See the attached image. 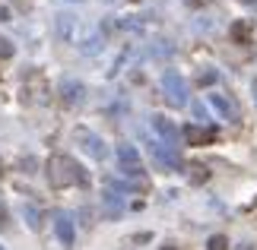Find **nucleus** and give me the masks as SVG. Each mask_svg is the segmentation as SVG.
<instances>
[{
  "instance_id": "4",
  "label": "nucleus",
  "mask_w": 257,
  "mask_h": 250,
  "mask_svg": "<svg viewBox=\"0 0 257 250\" xmlns=\"http://www.w3.org/2000/svg\"><path fill=\"white\" fill-rule=\"evenodd\" d=\"M73 139H76V146H80L89 158H95V162H105V158H108V146L102 143V136L92 133V130L76 127V130H73Z\"/></svg>"
},
{
  "instance_id": "29",
  "label": "nucleus",
  "mask_w": 257,
  "mask_h": 250,
  "mask_svg": "<svg viewBox=\"0 0 257 250\" xmlns=\"http://www.w3.org/2000/svg\"><path fill=\"white\" fill-rule=\"evenodd\" d=\"M241 4H248V7H251V4H257V0H241Z\"/></svg>"
},
{
  "instance_id": "20",
  "label": "nucleus",
  "mask_w": 257,
  "mask_h": 250,
  "mask_svg": "<svg viewBox=\"0 0 257 250\" xmlns=\"http://www.w3.org/2000/svg\"><path fill=\"white\" fill-rule=\"evenodd\" d=\"M216 83V70H200L197 73V86H213Z\"/></svg>"
},
{
  "instance_id": "19",
  "label": "nucleus",
  "mask_w": 257,
  "mask_h": 250,
  "mask_svg": "<svg viewBox=\"0 0 257 250\" xmlns=\"http://www.w3.org/2000/svg\"><path fill=\"white\" fill-rule=\"evenodd\" d=\"M16 54V48H13V42L10 38H0V61H10V57Z\"/></svg>"
},
{
  "instance_id": "1",
  "label": "nucleus",
  "mask_w": 257,
  "mask_h": 250,
  "mask_svg": "<svg viewBox=\"0 0 257 250\" xmlns=\"http://www.w3.org/2000/svg\"><path fill=\"white\" fill-rule=\"evenodd\" d=\"M45 174H48V184L57 187V190L89 181L86 171H83V165L76 162V158H70V155H51V158H48V165H45Z\"/></svg>"
},
{
  "instance_id": "17",
  "label": "nucleus",
  "mask_w": 257,
  "mask_h": 250,
  "mask_svg": "<svg viewBox=\"0 0 257 250\" xmlns=\"http://www.w3.org/2000/svg\"><path fill=\"white\" fill-rule=\"evenodd\" d=\"M150 54H153V57H169V54H172V45L162 42V38H156V42L150 45Z\"/></svg>"
},
{
  "instance_id": "21",
  "label": "nucleus",
  "mask_w": 257,
  "mask_h": 250,
  "mask_svg": "<svg viewBox=\"0 0 257 250\" xmlns=\"http://www.w3.org/2000/svg\"><path fill=\"white\" fill-rule=\"evenodd\" d=\"M19 165H23V171H26V174H35V168H38V162H35L32 155H26V158H23Z\"/></svg>"
},
{
  "instance_id": "10",
  "label": "nucleus",
  "mask_w": 257,
  "mask_h": 250,
  "mask_svg": "<svg viewBox=\"0 0 257 250\" xmlns=\"http://www.w3.org/2000/svg\"><path fill=\"white\" fill-rule=\"evenodd\" d=\"M184 139H187V146H210L213 139H216V130L213 127L191 124V127H184Z\"/></svg>"
},
{
  "instance_id": "7",
  "label": "nucleus",
  "mask_w": 257,
  "mask_h": 250,
  "mask_svg": "<svg viewBox=\"0 0 257 250\" xmlns=\"http://www.w3.org/2000/svg\"><path fill=\"white\" fill-rule=\"evenodd\" d=\"M153 130L159 133V143L178 149V139H181V133H178V127H175L165 114H153Z\"/></svg>"
},
{
  "instance_id": "30",
  "label": "nucleus",
  "mask_w": 257,
  "mask_h": 250,
  "mask_svg": "<svg viewBox=\"0 0 257 250\" xmlns=\"http://www.w3.org/2000/svg\"><path fill=\"white\" fill-rule=\"evenodd\" d=\"M0 174H4V165H0Z\"/></svg>"
},
{
  "instance_id": "14",
  "label": "nucleus",
  "mask_w": 257,
  "mask_h": 250,
  "mask_svg": "<svg viewBox=\"0 0 257 250\" xmlns=\"http://www.w3.org/2000/svg\"><path fill=\"white\" fill-rule=\"evenodd\" d=\"M19 212H23V218H26V225L32 228V231H42V212H38L35 206H29V203H23V209H19Z\"/></svg>"
},
{
  "instance_id": "5",
  "label": "nucleus",
  "mask_w": 257,
  "mask_h": 250,
  "mask_svg": "<svg viewBox=\"0 0 257 250\" xmlns=\"http://www.w3.org/2000/svg\"><path fill=\"white\" fill-rule=\"evenodd\" d=\"M54 29H57V38H61L64 45H80V16H73V13H57Z\"/></svg>"
},
{
  "instance_id": "3",
  "label": "nucleus",
  "mask_w": 257,
  "mask_h": 250,
  "mask_svg": "<svg viewBox=\"0 0 257 250\" xmlns=\"http://www.w3.org/2000/svg\"><path fill=\"white\" fill-rule=\"evenodd\" d=\"M117 165H121L124 177H134V181H140V187H146V174H143V165H140V152H137L134 146H117Z\"/></svg>"
},
{
  "instance_id": "16",
  "label": "nucleus",
  "mask_w": 257,
  "mask_h": 250,
  "mask_svg": "<svg viewBox=\"0 0 257 250\" xmlns=\"http://www.w3.org/2000/svg\"><path fill=\"white\" fill-rule=\"evenodd\" d=\"M232 38L244 45V42L251 38V26H248V23H235V26H232Z\"/></svg>"
},
{
  "instance_id": "8",
  "label": "nucleus",
  "mask_w": 257,
  "mask_h": 250,
  "mask_svg": "<svg viewBox=\"0 0 257 250\" xmlns=\"http://www.w3.org/2000/svg\"><path fill=\"white\" fill-rule=\"evenodd\" d=\"M61 102L67 108H80L86 102V86L80 83V79H64L61 83Z\"/></svg>"
},
{
  "instance_id": "22",
  "label": "nucleus",
  "mask_w": 257,
  "mask_h": 250,
  "mask_svg": "<svg viewBox=\"0 0 257 250\" xmlns=\"http://www.w3.org/2000/svg\"><path fill=\"white\" fill-rule=\"evenodd\" d=\"M7 228H10V209L0 203V231H7Z\"/></svg>"
},
{
  "instance_id": "15",
  "label": "nucleus",
  "mask_w": 257,
  "mask_h": 250,
  "mask_svg": "<svg viewBox=\"0 0 257 250\" xmlns=\"http://www.w3.org/2000/svg\"><path fill=\"white\" fill-rule=\"evenodd\" d=\"M187 177H191V184H206L210 181V171H206V165L194 162V165H187Z\"/></svg>"
},
{
  "instance_id": "2",
  "label": "nucleus",
  "mask_w": 257,
  "mask_h": 250,
  "mask_svg": "<svg viewBox=\"0 0 257 250\" xmlns=\"http://www.w3.org/2000/svg\"><path fill=\"white\" fill-rule=\"evenodd\" d=\"M162 95L172 108H184L187 105V83L178 70H165L162 73Z\"/></svg>"
},
{
  "instance_id": "28",
  "label": "nucleus",
  "mask_w": 257,
  "mask_h": 250,
  "mask_svg": "<svg viewBox=\"0 0 257 250\" xmlns=\"http://www.w3.org/2000/svg\"><path fill=\"white\" fill-rule=\"evenodd\" d=\"M159 250H181V247H175V244H165V247H159Z\"/></svg>"
},
{
  "instance_id": "23",
  "label": "nucleus",
  "mask_w": 257,
  "mask_h": 250,
  "mask_svg": "<svg viewBox=\"0 0 257 250\" xmlns=\"http://www.w3.org/2000/svg\"><path fill=\"white\" fill-rule=\"evenodd\" d=\"M184 4H187V7H191V10H203V7H210V4H213V0H184Z\"/></svg>"
},
{
  "instance_id": "11",
  "label": "nucleus",
  "mask_w": 257,
  "mask_h": 250,
  "mask_svg": "<svg viewBox=\"0 0 257 250\" xmlns=\"http://www.w3.org/2000/svg\"><path fill=\"white\" fill-rule=\"evenodd\" d=\"M210 105L225 117V121H232V124H238V121H241V114H238V108H235L232 98H225V95H219V92H213V95H210Z\"/></svg>"
},
{
  "instance_id": "27",
  "label": "nucleus",
  "mask_w": 257,
  "mask_h": 250,
  "mask_svg": "<svg viewBox=\"0 0 257 250\" xmlns=\"http://www.w3.org/2000/svg\"><path fill=\"white\" fill-rule=\"evenodd\" d=\"M13 4H16L19 10H23V13H26V10H29V0H13Z\"/></svg>"
},
{
  "instance_id": "26",
  "label": "nucleus",
  "mask_w": 257,
  "mask_h": 250,
  "mask_svg": "<svg viewBox=\"0 0 257 250\" xmlns=\"http://www.w3.org/2000/svg\"><path fill=\"white\" fill-rule=\"evenodd\" d=\"M7 19H10V10H7V7H0V23H7Z\"/></svg>"
},
{
  "instance_id": "24",
  "label": "nucleus",
  "mask_w": 257,
  "mask_h": 250,
  "mask_svg": "<svg viewBox=\"0 0 257 250\" xmlns=\"http://www.w3.org/2000/svg\"><path fill=\"white\" fill-rule=\"evenodd\" d=\"M194 114H197V121H206V111H203V105H200V102L194 105Z\"/></svg>"
},
{
  "instance_id": "18",
  "label": "nucleus",
  "mask_w": 257,
  "mask_h": 250,
  "mask_svg": "<svg viewBox=\"0 0 257 250\" xmlns=\"http://www.w3.org/2000/svg\"><path fill=\"white\" fill-rule=\"evenodd\" d=\"M206 250H229V237H225V234H213L210 241H206Z\"/></svg>"
},
{
  "instance_id": "12",
  "label": "nucleus",
  "mask_w": 257,
  "mask_h": 250,
  "mask_svg": "<svg viewBox=\"0 0 257 250\" xmlns=\"http://www.w3.org/2000/svg\"><path fill=\"white\" fill-rule=\"evenodd\" d=\"M102 203H105V215L108 218H117V215L124 212V199H121V193H114V190H105Z\"/></svg>"
},
{
  "instance_id": "25",
  "label": "nucleus",
  "mask_w": 257,
  "mask_h": 250,
  "mask_svg": "<svg viewBox=\"0 0 257 250\" xmlns=\"http://www.w3.org/2000/svg\"><path fill=\"white\" fill-rule=\"evenodd\" d=\"M80 218H83V225H86V228L92 225V212H89V209H83V212H80Z\"/></svg>"
},
{
  "instance_id": "13",
  "label": "nucleus",
  "mask_w": 257,
  "mask_h": 250,
  "mask_svg": "<svg viewBox=\"0 0 257 250\" xmlns=\"http://www.w3.org/2000/svg\"><path fill=\"white\" fill-rule=\"evenodd\" d=\"M102 45H105V38H102V32H92V35H86L83 42H80V51H83L86 57H95L98 51H102Z\"/></svg>"
},
{
  "instance_id": "6",
  "label": "nucleus",
  "mask_w": 257,
  "mask_h": 250,
  "mask_svg": "<svg viewBox=\"0 0 257 250\" xmlns=\"http://www.w3.org/2000/svg\"><path fill=\"white\" fill-rule=\"evenodd\" d=\"M150 155L156 158V165H159L162 171H181V155H178V149L165 146V143H150Z\"/></svg>"
},
{
  "instance_id": "9",
  "label": "nucleus",
  "mask_w": 257,
  "mask_h": 250,
  "mask_svg": "<svg viewBox=\"0 0 257 250\" xmlns=\"http://www.w3.org/2000/svg\"><path fill=\"white\" fill-rule=\"evenodd\" d=\"M54 231H57V241H61L67 250L76 244V228H73V218L67 212H54Z\"/></svg>"
},
{
  "instance_id": "31",
  "label": "nucleus",
  "mask_w": 257,
  "mask_h": 250,
  "mask_svg": "<svg viewBox=\"0 0 257 250\" xmlns=\"http://www.w3.org/2000/svg\"><path fill=\"white\" fill-rule=\"evenodd\" d=\"M0 250H4V247H0Z\"/></svg>"
}]
</instances>
